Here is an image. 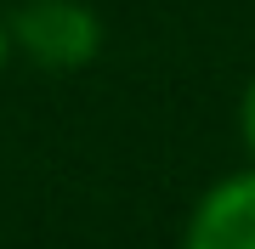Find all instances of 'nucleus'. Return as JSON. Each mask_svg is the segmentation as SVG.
I'll use <instances>...</instances> for the list:
<instances>
[{"instance_id":"obj_1","label":"nucleus","mask_w":255,"mask_h":249,"mask_svg":"<svg viewBox=\"0 0 255 249\" xmlns=\"http://www.w3.org/2000/svg\"><path fill=\"white\" fill-rule=\"evenodd\" d=\"M11 34L40 68H85L102 46V23L85 0H28Z\"/></svg>"},{"instance_id":"obj_2","label":"nucleus","mask_w":255,"mask_h":249,"mask_svg":"<svg viewBox=\"0 0 255 249\" xmlns=\"http://www.w3.org/2000/svg\"><path fill=\"white\" fill-rule=\"evenodd\" d=\"M182 249H255V170L227 175L193 210Z\"/></svg>"},{"instance_id":"obj_3","label":"nucleus","mask_w":255,"mask_h":249,"mask_svg":"<svg viewBox=\"0 0 255 249\" xmlns=\"http://www.w3.org/2000/svg\"><path fill=\"white\" fill-rule=\"evenodd\" d=\"M244 142H250V153H255V80H250V91H244Z\"/></svg>"},{"instance_id":"obj_4","label":"nucleus","mask_w":255,"mask_h":249,"mask_svg":"<svg viewBox=\"0 0 255 249\" xmlns=\"http://www.w3.org/2000/svg\"><path fill=\"white\" fill-rule=\"evenodd\" d=\"M6 46H11V34H6V28H0V63H6Z\"/></svg>"}]
</instances>
